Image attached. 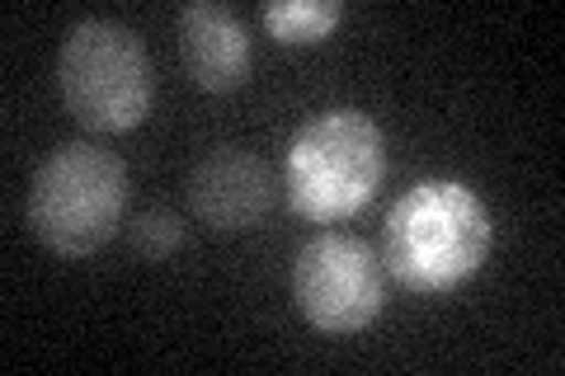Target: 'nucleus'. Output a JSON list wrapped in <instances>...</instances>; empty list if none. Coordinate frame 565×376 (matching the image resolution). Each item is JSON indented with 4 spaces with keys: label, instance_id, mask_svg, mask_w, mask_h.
I'll return each instance as SVG.
<instances>
[{
    "label": "nucleus",
    "instance_id": "1",
    "mask_svg": "<svg viewBox=\"0 0 565 376\" xmlns=\"http://www.w3.org/2000/svg\"><path fill=\"white\" fill-rule=\"evenodd\" d=\"M490 255V212L462 179H419L382 222V264L411 292H452Z\"/></svg>",
    "mask_w": 565,
    "mask_h": 376
},
{
    "label": "nucleus",
    "instance_id": "2",
    "mask_svg": "<svg viewBox=\"0 0 565 376\" xmlns=\"http://www.w3.org/2000/svg\"><path fill=\"white\" fill-rule=\"evenodd\" d=\"M386 174L382 128L363 109H326L292 132L282 155V189L307 222H344L373 203Z\"/></svg>",
    "mask_w": 565,
    "mask_h": 376
},
{
    "label": "nucleus",
    "instance_id": "3",
    "mask_svg": "<svg viewBox=\"0 0 565 376\" xmlns=\"http://www.w3.org/2000/svg\"><path fill=\"white\" fill-rule=\"evenodd\" d=\"M128 212V165L99 141H62L29 184V230L62 259L104 249Z\"/></svg>",
    "mask_w": 565,
    "mask_h": 376
},
{
    "label": "nucleus",
    "instance_id": "4",
    "mask_svg": "<svg viewBox=\"0 0 565 376\" xmlns=\"http://www.w3.org/2000/svg\"><path fill=\"white\" fill-rule=\"evenodd\" d=\"M57 95L90 132H128L151 114L156 80L137 29L118 20H81L57 47Z\"/></svg>",
    "mask_w": 565,
    "mask_h": 376
},
{
    "label": "nucleus",
    "instance_id": "5",
    "mask_svg": "<svg viewBox=\"0 0 565 376\" xmlns=\"http://www.w3.org/2000/svg\"><path fill=\"white\" fill-rule=\"evenodd\" d=\"M292 301L311 330L359 334L386 307V264L367 240L344 236V230H326V236L297 249Z\"/></svg>",
    "mask_w": 565,
    "mask_h": 376
},
{
    "label": "nucleus",
    "instance_id": "6",
    "mask_svg": "<svg viewBox=\"0 0 565 376\" xmlns=\"http://www.w3.org/2000/svg\"><path fill=\"white\" fill-rule=\"evenodd\" d=\"M189 207L217 236L255 230L274 207V174L255 151L222 147L203 155L189 174Z\"/></svg>",
    "mask_w": 565,
    "mask_h": 376
},
{
    "label": "nucleus",
    "instance_id": "7",
    "mask_svg": "<svg viewBox=\"0 0 565 376\" xmlns=\"http://www.w3.org/2000/svg\"><path fill=\"white\" fill-rule=\"evenodd\" d=\"M250 29L232 6L193 0L180 10V62L199 89H212V95L241 89L250 80Z\"/></svg>",
    "mask_w": 565,
    "mask_h": 376
},
{
    "label": "nucleus",
    "instance_id": "8",
    "mask_svg": "<svg viewBox=\"0 0 565 376\" xmlns=\"http://www.w3.org/2000/svg\"><path fill=\"white\" fill-rule=\"evenodd\" d=\"M344 20L340 0H274L264 6V29L278 43H321Z\"/></svg>",
    "mask_w": 565,
    "mask_h": 376
},
{
    "label": "nucleus",
    "instance_id": "9",
    "mask_svg": "<svg viewBox=\"0 0 565 376\" xmlns=\"http://www.w3.org/2000/svg\"><path fill=\"white\" fill-rule=\"evenodd\" d=\"M180 245H184V226L174 212L151 207V212H137L132 217V249L141 259H170Z\"/></svg>",
    "mask_w": 565,
    "mask_h": 376
}]
</instances>
